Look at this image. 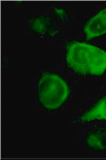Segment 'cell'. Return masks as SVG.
<instances>
[{
  "label": "cell",
  "mask_w": 106,
  "mask_h": 160,
  "mask_svg": "<svg viewBox=\"0 0 106 160\" xmlns=\"http://www.w3.org/2000/svg\"><path fill=\"white\" fill-rule=\"evenodd\" d=\"M39 102L45 109L55 110L66 102L70 95L67 83L58 75L50 72L42 73L38 84Z\"/></svg>",
  "instance_id": "obj_2"
},
{
  "label": "cell",
  "mask_w": 106,
  "mask_h": 160,
  "mask_svg": "<svg viewBox=\"0 0 106 160\" xmlns=\"http://www.w3.org/2000/svg\"><path fill=\"white\" fill-rule=\"evenodd\" d=\"M95 120L106 121V96L79 118V122H87Z\"/></svg>",
  "instance_id": "obj_4"
},
{
  "label": "cell",
  "mask_w": 106,
  "mask_h": 160,
  "mask_svg": "<svg viewBox=\"0 0 106 160\" xmlns=\"http://www.w3.org/2000/svg\"><path fill=\"white\" fill-rule=\"evenodd\" d=\"M88 147L95 150L106 149V128H102L92 132L86 139Z\"/></svg>",
  "instance_id": "obj_5"
},
{
  "label": "cell",
  "mask_w": 106,
  "mask_h": 160,
  "mask_svg": "<svg viewBox=\"0 0 106 160\" xmlns=\"http://www.w3.org/2000/svg\"><path fill=\"white\" fill-rule=\"evenodd\" d=\"M66 62L78 74L99 76L106 71V52L87 43L73 41L66 46Z\"/></svg>",
  "instance_id": "obj_1"
},
{
  "label": "cell",
  "mask_w": 106,
  "mask_h": 160,
  "mask_svg": "<svg viewBox=\"0 0 106 160\" xmlns=\"http://www.w3.org/2000/svg\"><path fill=\"white\" fill-rule=\"evenodd\" d=\"M83 30L87 39L106 33V8L91 18L85 25Z\"/></svg>",
  "instance_id": "obj_3"
}]
</instances>
